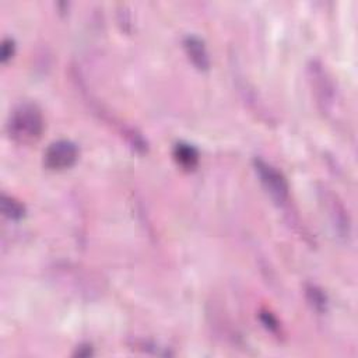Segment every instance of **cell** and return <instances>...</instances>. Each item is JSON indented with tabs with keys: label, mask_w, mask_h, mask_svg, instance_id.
Returning a JSON list of instances; mask_svg holds the SVG:
<instances>
[{
	"label": "cell",
	"mask_w": 358,
	"mask_h": 358,
	"mask_svg": "<svg viewBox=\"0 0 358 358\" xmlns=\"http://www.w3.org/2000/svg\"><path fill=\"white\" fill-rule=\"evenodd\" d=\"M305 296L313 310H316L320 315L327 312L329 299L320 287H317L315 284H306L305 285Z\"/></svg>",
	"instance_id": "cell-9"
},
{
	"label": "cell",
	"mask_w": 358,
	"mask_h": 358,
	"mask_svg": "<svg viewBox=\"0 0 358 358\" xmlns=\"http://www.w3.org/2000/svg\"><path fill=\"white\" fill-rule=\"evenodd\" d=\"M259 319H260L262 324L264 326V329H266L267 331H270V333H273V334H275V336L281 334V324H280L278 319H277L270 310L262 309V310L259 312Z\"/></svg>",
	"instance_id": "cell-10"
},
{
	"label": "cell",
	"mask_w": 358,
	"mask_h": 358,
	"mask_svg": "<svg viewBox=\"0 0 358 358\" xmlns=\"http://www.w3.org/2000/svg\"><path fill=\"white\" fill-rule=\"evenodd\" d=\"M172 157L175 162L185 171H193L197 168L200 161V152L199 150L186 141H179L173 145Z\"/></svg>",
	"instance_id": "cell-7"
},
{
	"label": "cell",
	"mask_w": 358,
	"mask_h": 358,
	"mask_svg": "<svg viewBox=\"0 0 358 358\" xmlns=\"http://www.w3.org/2000/svg\"><path fill=\"white\" fill-rule=\"evenodd\" d=\"M183 49H185L189 60L197 70L206 71L210 69L211 59H210L207 46L200 36H197L194 34L186 35L183 38Z\"/></svg>",
	"instance_id": "cell-6"
},
{
	"label": "cell",
	"mask_w": 358,
	"mask_h": 358,
	"mask_svg": "<svg viewBox=\"0 0 358 358\" xmlns=\"http://www.w3.org/2000/svg\"><path fill=\"white\" fill-rule=\"evenodd\" d=\"M78 159V147L71 140L60 138L50 143L43 151V165L50 171H63Z\"/></svg>",
	"instance_id": "cell-3"
},
{
	"label": "cell",
	"mask_w": 358,
	"mask_h": 358,
	"mask_svg": "<svg viewBox=\"0 0 358 358\" xmlns=\"http://www.w3.org/2000/svg\"><path fill=\"white\" fill-rule=\"evenodd\" d=\"M45 129V119L41 108L34 102L18 103L8 115L6 130L11 140L18 144L38 141Z\"/></svg>",
	"instance_id": "cell-1"
},
{
	"label": "cell",
	"mask_w": 358,
	"mask_h": 358,
	"mask_svg": "<svg viewBox=\"0 0 358 358\" xmlns=\"http://www.w3.org/2000/svg\"><path fill=\"white\" fill-rule=\"evenodd\" d=\"M76 357H90V355H94V348L91 344H80L77 345L74 354Z\"/></svg>",
	"instance_id": "cell-12"
},
{
	"label": "cell",
	"mask_w": 358,
	"mask_h": 358,
	"mask_svg": "<svg viewBox=\"0 0 358 358\" xmlns=\"http://www.w3.org/2000/svg\"><path fill=\"white\" fill-rule=\"evenodd\" d=\"M308 70H309L312 87L316 92L319 102L323 105V109H329L333 103L334 87H333L326 70L323 69L322 63H319L317 60H312Z\"/></svg>",
	"instance_id": "cell-5"
},
{
	"label": "cell",
	"mask_w": 358,
	"mask_h": 358,
	"mask_svg": "<svg viewBox=\"0 0 358 358\" xmlns=\"http://www.w3.org/2000/svg\"><path fill=\"white\" fill-rule=\"evenodd\" d=\"M0 207H1L3 215L13 221H18V220L24 218L27 214L25 206L15 197L8 196L6 193H1V196H0Z\"/></svg>",
	"instance_id": "cell-8"
},
{
	"label": "cell",
	"mask_w": 358,
	"mask_h": 358,
	"mask_svg": "<svg viewBox=\"0 0 358 358\" xmlns=\"http://www.w3.org/2000/svg\"><path fill=\"white\" fill-rule=\"evenodd\" d=\"M253 168L271 200L278 206H284L289 197V185L284 173L260 157L253 158Z\"/></svg>",
	"instance_id": "cell-2"
},
{
	"label": "cell",
	"mask_w": 358,
	"mask_h": 358,
	"mask_svg": "<svg viewBox=\"0 0 358 358\" xmlns=\"http://www.w3.org/2000/svg\"><path fill=\"white\" fill-rule=\"evenodd\" d=\"M319 192L322 194V201L327 211V215H329V220H330L334 234L340 239H344V241L348 239L351 235V220H350L348 211L345 210L344 204L329 189L322 187Z\"/></svg>",
	"instance_id": "cell-4"
},
{
	"label": "cell",
	"mask_w": 358,
	"mask_h": 358,
	"mask_svg": "<svg viewBox=\"0 0 358 358\" xmlns=\"http://www.w3.org/2000/svg\"><path fill=\"white\" fill-rule=\"evenodd\" d=\"M15 49H17L15 41L10 36L4 38L1 42V49H0V62L7 63L8 60H11L13 56L15 55Z\"/></svg>",
	"instance_id": "cell-11"
}]
</instances>
